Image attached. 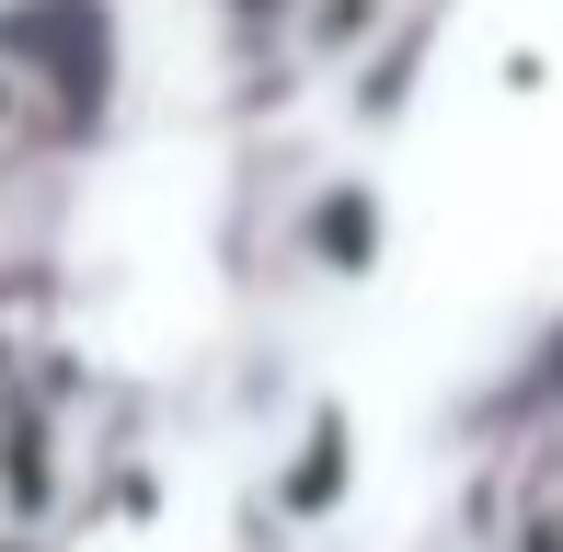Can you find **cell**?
<instances>
[{
	"label": "cell",
	"instance_id": "277c9868",
	"mask_svg": "<svg viewBox=\"0 0 563 552\" xmlns=\"http://www.w3.org/2000/svg\"><path fill=\"white\" fill-rule=\"evenodd\" d=\"M345 507H356V415L334 404V391H311V404L288 415V438L265 449V484H253V530H276L288 552H311Z\"/></svg>",
	"mask_w": 563,
	"mask_h": 552
},
{
	"label": "cell",
	"instance_id": "5b68a950",
	"mask_svg": "<svg viewBox=\"0 0 563 552\" xmlns=\"http://www.w3.org/2000/svg\"><path fill=\"white\" fill-rule=\"evenodd\" d=\"M391 46V0H288V58L299 69H356Z\"/></svg>",
	"mask_w": 563,
	"mask_h": 552
},
{
	"label": "cell",
	"instance_id": "52a82bcc",
	"mask_svg": "<svg viewBox=\"0 0 563 552\" xmlns=\"http://www.w3.org/2000/svg\"><path fill=\"white\" fill-rule=\"evenodd\" d=\"M311 552H322V541H311Z\"/></svg>",
	"mask_w": 563,
	"mask_h": 552
},
{
	"label": "cell",
	"instance_id": "8992f818",
	"mask_svg": "<svg viewBox=\"0 0 563 552\" xmlns=\"http://www.w3.org/2000/svg\"><path fill=\"white\" fill-rule=\"evenodd\" d=\"M495 81L518 92V104H541V92H552V46H506V58H495Z\"/></svg>",
	"mask_w": 563,
	"mask_h": 552
},
{
	"label": "cell",
	"instance_id": "6da1fadb",
	"mask_svg": "<svg viewBox=\"0 0 563 552\" xmlns=\"http://www.w3.org/2000/svg\"><path fill=\"white\" fill-rule=\"evenodd\" d=\"M115 104V23L104 0H35L0 12V162L81 150Z\"/></svg>",
	"mask_w": 563,
	"mask_h": 552
},
{
	"label": "cell",
	"instance_id": "3957f363",
	"mask_svg": "<svg viewBox=\"0 0 563 552\" xmlns=\"http://www.w3.org/2000/svg\"><path fill=\"white\" fill-rule=\"evenodd\" d=\"M276 265L311 276V288H368L391 265V185L368 162H322L276 219Z\"/></svg>",
	"mask_w": 563,
	"mask_h": 552
},
{
	"label": "cell",
	"instance_id": "7a4b0ae2",
	"mask_svg": "<svg viewBox=\"0 0 563 552\" xmlns=\"http://www.w3.org/2000/svg\"><path fill=\"white\" fill-rule=\"evenodd\" d=\"M81 426H69V357L46 345V368H0V530L35 541L81 507Z\"/></svg>",
	"mask_w": 563,
	"mask_h": 552
}]
</instances>
